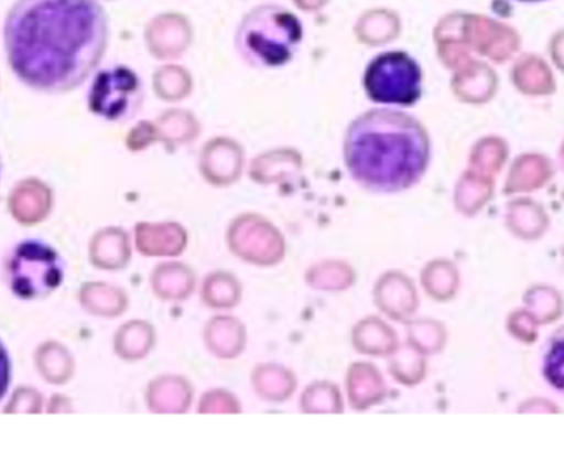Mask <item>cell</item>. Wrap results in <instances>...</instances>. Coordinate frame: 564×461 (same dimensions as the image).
Returning <instances> with one entry per match:
<instances>
[{"mask_svg":"<svg viewBox=\"0 0 564 461\" xmlns=\"http://www.w3.org/2000/svg\"><path fill=\"white\" fill-rule=\"evenodd\" d=\"M109 19L99 0H15L3 23L7 63L26 88L63 95L102 62Z\"/></svg>","mask_w":564,"mask_h":461,"instance_id":"cell-1","label":"cell"},{"mask_svg":"<svg viewBox=\"0 0 564 461\" xmlns=\"http://www.w3.org/2000/svg\"><path fill=\"white\" fill-rule=\"evenodd\" d=\"M350 178L373 194H400L427 172L431 139L420 119L400 108H375L357 116L344 138Z\"/></svg>","mask_w":564,"mask_h":461,"instance_id":"cell-2","label":"cell"},{"mask_svg":"<svg viewBox=\"0 0 564 461\" xmlns=\"http://www.w3.org/2000/svg\"><path fill=\"white\" fill-rule=\"evenodd\" d=\"M304 40V25L291 9L278 3L254 7L238 23L235 49L247 65L274 69L289 65Z\"/></svg>","mask_w":564,"mask_h":461,"instance_id":"cell-3","label":"cell"},{"mask_svg":"<svg viewBox=\"0 0 564 461\" xmlns=\"http://www.w3.org/2000/svg\"><path fill=\"white\" fill-rule=\"evenodd\" d=\"M65 271L62 255L40 238L17 242L2 261L3 283L20 301L45 300L62 287Z\"/></svg>","mask_w":564,"mask_h":461,"instance_id":"cell-4","label":"cell"},{"mask_svg":"<svg viewBox=\"0 0 564 461\" xmlns=\"http://www.w3.org/2000/svg\"><path fill=\"white\" fill-rule=\"evenodd\" d=\"M364 89L375 105L411 108L423 96V68L404 50H387L368 62Z\"/></svg>","mask_w":564,"mask_h":461,"instance_id":"cell-5","label":"cell"},{"mask_svg":"<svg viewBox=\"0 0 564 461\" xmlns=\"http://www.w3.org/2000/svg\"><path fill=\"white\" fill-rule=\"evenodd\" d=\"M86 101L96 118L108 122H128L141 111L144 83L131 66H108L93 75Z\"/></svg>","mask_w":564,"mask_h":461,"instance_id":"cell-6","label":"cell"},{"mask_svg":"<svg viewBox=\"0 0 564 461\" xmlns=\"http://www.w3.org/2000/svg\"><path fill=\"white\" fill-rule=\"evenodd\" d=\"M542 374L550 389L564 397V324L550 336L543 347Z\"/></svg>","mask_w":564,"mask_h":461,"instance_id":"cell-7","label":"cell"},{"mask_svg":"<svg viewBox=\"0 0 564 461\" xmlns=\"http://www.w3.org/2000/svg\"><path fill=\"white\" fill-rule=\"evenodd\" d=\"M12 383V361H10L9 351L0 341V403L7 396Z\"/></svg>","mask_w":564,"mask_h":461,"instance_id":"cell-8","label":"cell"},{"mask_svg":"<svg viewBox=\"0 0 564 461\" xmlns=\"http://www.w3.org/2000/svg\"><path fill=\"white\" fill-rule=\"evenodd\" d=\"M519 2H529V3H533V2H545V0H519Z\"/></svg>","mask_w":564,"mask_h":461,"instance_id":"cell-9","label":"cell"},{"mask_svg":"<svg viewBox=\"0 0 564 461\" xmlns=\"http://www.w3.org/2000/svg\"><path fill=\"white\" fill-rule=\"evenodd\" d=\"M0 178H2V159H0Z\"/></svg>","mask_w":564,"mask_h":461,"instance_id":"cell-10","label":"cell"}]
</instances>
